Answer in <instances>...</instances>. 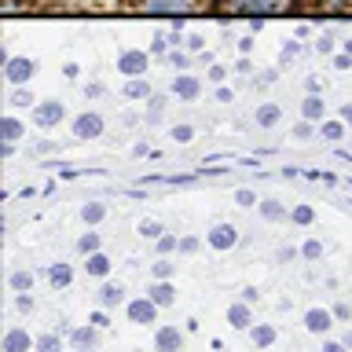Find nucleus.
I'll list each match as a JSON object with an SVG mask.
<instances>
[{"label":"nucleus","mask_w":352,"mask_h":352,"mask_svg":"<svg viewBox=\"0 0 352 352\" xmlns=\"http://www.w3.org/2000/svg\"><path fill=\"white\" fill-rule=\"evenodd\" d=\"M191 136H195V129H191V125H176V129H173V140H176V143H187Z\"/></svg>","instance_id":"c9c22d12"},{"label":"nucleus","mask_w":352,"mask_h":352,"mask_svg":"<svg viewBox=\"0 0 352 352\" xmlns=\"http://www.w3.org/2000/svg\"><path fill=\"white\" fill-rule=\"evenodd\" d=\"M206 242L213 250H235V242H239V231H235V224H217V228H209V235H206Z\"/></svg>","instance_id":"20e7f679"},{"label":"nucleus","mask_w":352,"mask_h":352,"mask_svg":"<svg viewBox=\"0 0 352 352\" xmlns=\"http://www.w3.org/2000/svg\"><path fill=\"white\" fill-rule=\"evenodd\" d=\"M125 316H129V323H136V327H147L158 319V305L151 301V294L147 297H132V301L125 305Z\"/></svg>","instance_id":"f257e3e1"},{"label":"nucleus","mask_w":352,"mask_h":352,"mask_svg":"<svg viewBox=\"0 0 352 352\" xmlns=\"http://www.w3.org/2000/svg\"><path fill=\"white\" fill-rule=\"evenodd\" d=\"M103 217H107V206H99V202H88V206L81 209V220H85V224H99Z\"/></svg>","instance_id":"393cba45"},{"label":"nucleus","mask_w":352,"mask_h":352,"mask_svg":"<svg viewBox=\"0 0 352 352\" xmlns=\"http://www.w3.org/2000/svg\"><path fill=\"white\" fill-rule=\"evenodd\" d=\"M33 74H37V63H33L30 55H19V59H8V63H4L8 85H26Z\"/></svg>","instance_id":"f03ea898"},{"label":"nucleus","mask_w":352,"mask_h":352,"mask_svg":"<svg viewBox=\"0 0 352 352\" xmlns=\"http://www.w3.org/2000/svg\"><path fill=\"white\" fill-rule=\"evenodd\" d=\"M279 118H283V110L275 107V103L257 107V125H261V129H275V125H279Z\"/></svg>","instance_id":"6ab92c4d"},{"label":"nucleus","mask_w":352,"mask_h":352,"mask_svg":"<svg viewBox=\"0 0 352 352\" xmlns=\"http://www.w3.org/2000/svg\"><path fill=\"white\" fill-rule=\"evenodd\" d=\"M30 349H37V341L30 338V330L11 327L8 334H4V352H30Z\"/></svg>","instance_id":"9b49d317"},{"label":"nucleus","mask_w":352,"mask_h":352,"mask_svg":"<svg viewBox=\"0 0 352 352\" xmlns=\"http://www.w3.org/2000/svg\"><path fill=\"white\" fill-rule=\"evenodd\" d=\"M140 235H143V239H162L165 231H162L158 220H143V224H140Z\"/></svg>","instance_id":"2f4dec72"},{"label":"nucleus","mask_w":352,"mask_h":352,"mask_svg":"<svg viewBox=\"0 0 352 352\" xmlns=\"http://www.w3.org/2000/svg\"><path fill=\"white\" fill-rule=\"evenodd\" d=\"M345 345H349V352H352V330H349V338H345Z\"/></svg>","instance_id":"09e8293b"},{"label":"nucleus","mask_w":352,"mask_h":352,"mask_svg":"<svg viewBox=\"0 0 352 352\" xmlns=\"http://www.w3.org/2000/svg\"><path fill=\"white\" fill-rule=\"evenodd\" d=\"M341 121H345V125H352V103L341 107Z\"/></svg>","instance_id":"de8ad7c7"},{"label":"nucleus","mask_w":352,"mask_h":352,"mask_svg":"<svg viewBox=\"0 0 352 352\" xmlns=\"http://www.w3.org/2000/svg\"><path fill=\"white\" fill-rule=\"evenodd\" d=\"M290 220H294V224H301V228H308L316 220V209L312 206H294L290 209Z\"/></svg>","instance_id":"b1692460"},{"label":"nucleus","mask_w":352,"mask_h":352,"mask_svg":"<svg viewBox=\"0 0 352 352\" xmlns=\"http://www.w3.org/2000/svg\"><path fill=\"white\" fill-rule=\"evenodd\" d=\"M147 66H151L147 52H125V55L118 59V70L125 74V77H140V74H147Z\"/></svg>","instance_id":"6e6552de"},{"label":"nucleus","mask_w":352,"mask_h":352,"mask_svg":"<svg viewBox=\"0 0 352 352\" xmlns=\"http://www.w3.org/2000/svg\"><path fill=\"white\" fill-rule=\"evenodd\" d=\"M70 341H74V349H81V352L96 349V341H99V327H96V323H88V327H77L74 334H70Z\"/></svg>","instance_id":"4468645a"},{"label":"nucleus","mask_w":352,"mask_h":352,"mask_svg":"<svg viewBox=\"0 0 352 352\" xmlns=\"http://www.w3.org/2000/svg\"><path fill=\"white\" fill-rule=\"evenodd\" d=\"M345 136V121H323V140H341Z\"/></svg>","instance_id":"7c9ffc66"},{"label":"nucleus","mask_w":352,"mask_h":352,"mask_svg":"<svg viewBox=\"0 0 352 352\" xmlns=\"http://www.w3.org/2000/svg\"><path fill=\"white\" fill-rule=\"evenodd\" d=\"M110 268H114V264H110L107 253H88V261H85V272H88V275H96V279H107Z\"/></svg>","instance_id":"2eb2a0df"},{"label":"nucleus","mask_w":352,"mask_h":352,"mask_svg":"<svg viewBox=\"0 0 352 352\" xmlns=\"http://www.w3.org/2000/svg\"><path fill=\"white\" fill-rule=\"evenodd\" d=\"M151 275H154V279H173V275H176V264L162 257V261L151 264Z\"/></svg>","instance_id":"bb28decb"},{"label":"nucleus","mask_w":352,"mask_h":352,"mask_svg":"<svg viewBox=\"0 0 352 352\" xmlns=\"http://www.w3.org/2000/svg\"><path fill=\"white\" fill-rule=\"evenodd\" d=\"M0 136H4V143H15V140L22 136V121L4 118V121H0Z\"/></svg>","instance_id":"4be33fe9"},{"label":"nucleus","mask_w":352,"mask_h":352,"mask_svg":"<svg viewBox=\"0 0 352 352\" xmlns=\"http://www.w3.org/2000/svg\"><path fill=\"white\" fill-rule=\"evenodd\" d=\"M334 327V312L330 308H308L305 312V330L308 334H327Z\"/></svg>","instance_id":"423d86ee"},{"label":"nucleus","mask_w":352,"mask_h":352,"mask_svg":"<svg viewBox=\"0 0 352 352\" xmlns=\"http://www.w3.org/2000/svg\"><path fill=\"white\" fill-rule=\"evenodd\" d=\"M169 63H173V66H180V70H184V66H187V63H191V59H187V55H184V52H173V55H169Z\"/></svg>","instance_id":"a19ab883"},{"label":"nucleus","mask_w":352,"mask_h":352,"mask_svg":"<svg viewBox=\"0 0 352 352\" xmlns=\"http://www.w3.org/2000/svg\"><path fill=\"white\" fill-rule=\"evenodd\" d=\"M198 0H140L143 11H154V15H176V11L195 8Z\"/></svg>","instance_id":"0eeeda50"},{"label":"nucleus","mask_w":352,"mask_h":352,"mask_svg":"<svg viewBox=\"0 0 352 352\" xmlns=\"http://www.w3.org/2000/svg\"><path fill=\"white\" fill-rule=\"evenodd\" d=\"M88 323H96L99 330H107V327H110V316H107V308H99V312H92V319H88Z\"/></svg>","instance_id":"e433bc0d"},{"label":"nucleus","mask_w":352,"mask_h":352,"mask_svg":"<svg viewBox=\"0 0 352 352\" xmlns=\"http://www.w3.org/2000/svg\"><path fill=\"white\" fill-rule=\"evenodd\" d=\"M74 136H77V140H96V136H103V118L92 114V110H85V114L74 121Z\"/></svg>","instance_id":"39448f33"},{"label":"nucleus","mask_w":352,"mask_h":352,"mask_svg":"<svg viewBox=\"0 0 352 352\" xmlns=\"http://www.w3.org/2000/svg\"><path fill=\"white\" fill-rule=\"evenodd\" d=\"M125 96H129V99H147V96H151V88L143 85V81H136V77H132V81L125 85Z\"/></svg>","instance_id":"c85d7f7f"},{"label":"nucleus","mask_w":352,"mask_h":352,"mask_svg":"<svg viewBox=\"0 0 352 352\" xmlns=\"http://www.w3.org/2000/svg\"><path fill=\"white\" fill-rule=\"evenodd\" d=\"M180 250L184 253H195L198 250V239H180Z\"/></svg>","instance_id":"37998d69"},{"label":"nucleus","mask_w":352,"mask_h":352,"mask_svg":"<svg viewBox=\"0 0 352 352\" xmlns=\"http://www.w3.org/2000/svg\"><path fill=\"white\" fill-rule=\"evenodd\" d=\"M349 316H352L349 305H338V308H334V319H349Z\"/></svg>","instance_id":"a18cd8bd"},{"label":"nucleus","mask_w":352,"mask_h":352,"mask_svg":"<svg viewBox=\"0 0 352 352\" xmlns=\"http://www.w3.org/2000/svg\"><path fill=\"white\" fill-rule=\"evenodd\" d=\"M176 246H180V239H176V235H162L158 239V253H173Z\"/></svg>","instance_id":"f704fd0d"},{"label":"nucleus","mask_w":352,"mask_h":352,"mask_svg":"<svg viewBox=\"0 0 352 352\" xmlns=\"http://www.w3.org/2000/svg\"><path fill=\"white\" fill-rule=\"evenodd\" d=\"M235 206H261V202H257V195H253L250 187H239V191H235Z\"/></svg>","instance_id":"72a5a7b5"},{"label":"nucleus","mask_w":352,"mask_h":352,"mask_svg":"<svg viewBox=\"0 0 352 352\" xmlns=\"http://www.w3.org/2000/svg\"><path fill=\"white\" fill-rule=\"evenodd\" d=\"M48 283L55 286V290H63V286H70V283H74V272H70V264H52V268H48Z\"/></svg>","instance_id":"f3484780"},{"label":"nucleus","mask_w":352,"mask_h":352,"mask_svg":"<svg viewBox=\"0 0 352 352\" xmlns=\"http://www.w3.org/2000/svg\"><path fill=\"white\" fill-rule=\"evenodd\" d=\"M250 338H253V345H257V349H268V345H275V338H279V334H275L272 323H253Z\"/></svg>","instance_id":"dca6fc26"},{"label":"nucleus","mask_w":352,"mask_h":352,"mask_svg":"<svg viewBox=\"0 0 352 352\" xmlns=\"http://www.w3.org/2000/svg\"><path fill=\"white\" fill-rule=\"evenodd\" d=\"M88 352H96V349H88Z\"/></svg>","instance_id":"8fccbe9b"},{"label":"nucleus","mask_w":352,"mask_h":352,"mask_svg":"<svg viewBox=\"0 0 352 352\" xmlns=\"http://www.w3.org/2000/svg\"><path fill=\"white\" fill-rule=\"evenodd\" d=\"M77 250H81L85 257H88V253H99V235H96V231H88V235H81V242H77Z\"/></svg>","instance_id":"c756f323"},{"label":"nucleus","mask_w":352,"mask_h":352,"mask_svg":"<svg viewBox=\"0 0 352 352\" xmlns=\"http://www.w3.org/2000/svg\"><path fill=\"white\" fill-rule=\"evenodd\" d=\"M33 352H63L59 334H41V338H37V349H33Z\"/></svg>","instance_id":"a878e982"},{"label":"nucleus","mask_w":352,"mask_h":352,"mask_svg":"<svg viewBox=\"0 0 352 352\" xmlns=\"http://www.w3.org/2000/svg\"><path fill=\"white\" fill-rule=\"evenodd\" d=\"M151 301L158 305V308H169L173 301H176V286H173V279H154V286H151Z\"/></svg>","instance_id":"f8f14e48"},{"label":"nucleus","mask_w":352,"mask_h":352,"mask_svg":"<svg viewBox=\"0 0 352 352\" xmlns=\"http://www.w3.org/2000/svg\"><path fill=\"white\" fill-rule=\"evenodd\" d=\"M198 88H202V85H198L195 77H187V74H180V77L173 81V92L180 96V99H195V96H198Z\"/></svg>","instance_id":"aec40b11"},{"label":"nucleus","mask_w":352,"mask_h":352,"mask_svg":"<svg viewBox=\"0 0 352 352\" xmlns=\"http://www.w3.org/2000/svg\"><path fill=\"white\" fill-rule=\"evenodd\" d=\"M209 77H213V81H224V66L213 63V66H209Z\"/></svg>","instance_id":"c03bdc74"},{"label":"nucleus","mask_w":352,"mask_h":352,"mask_svg":"<svg viewBox=\"0 0 352 352\" xmlns=\"http://www.w3.org/2000/svg\"><path fill=\"white\" fill-rule=\"evenodd\" d=\"M228 323L235 330H250L253 327V316H250V301H235L228 308Z\"/></svg>","instance_id":"ddd939ff"},{"label":"nucleus","mask_w":352,"mask_h":352,"mask_svg":"<svg viewBox=\"0 0 352 352\" xmlns=\"http://www.w3.org/2000/svg\"><path fill=\"white\" fill-rule=\"evenodd\" d=\"M334 66H338V70H349V66H352V55H349V52H345V55H338Z\"/></svg>","instance_id":"79ce46f5"},{"label":"nucleus","mask_w":352,"mask_h":352,"mask_svg":"<svg viewBox=\"0 0 352 352\" xmlns=\"http://www.w3.org/2000/svg\"><path fill=\"white\" fill-rule=\"evenodd\" d=\"M301 114H305L308 121H323V99L308 92V99H305V103H301Z\"/></svg>","instance_id":"412c9836"},{"label":"nucleus","mask_w":352,"mask_h":352,"mask_svg":"<svg viewBox=\"0 0 352 352\" xmlns=\"http://www.w3.org/2000/svg\"><path fill=\"white\" fill-rule=\"evenodd\" d=\"M290 55H297V44H286L283 48V63H290Z\"/></svg>","instance_id":"49530a36"},{"label":"nucleus","mask_w":352,"mask_h":352,"mask_svg":"<svg viewBox=\"0 0 352 352\" xmlns=\"http://www.w3.org/2000/svg\"><path fill=\"white\" fill-rule=\"evenodd\" d=\"M323 352H349V345H345V341H327Z\"/></svg>","instance_id":"ea45409f"},{"label":"nucleus","mask_w":352,"mask_h":352,"mask_svg":"<svg viewBox=\"0 0 352 352\" xmlns=\"http://www.w3.org/2000/svg\"><path fill=\"white\" fill-rule=\"evenodd\" d=\"M63 118H66V110H63L59 99H48V103L33 107V125H41V129H55Z\"/></svg>","instance_id":"7ed1b4c3"},{"label":"nucleus","mask_w":352,"mask_h":352,"mask_svg":"<svg viewBox=\"0 0 352 352\" xmlns=\"http://www.w3.org/2000/svg\"><path fill=\"white\" fill-rule=\"evenodd\" d=\"M15 305H19V312H30V308H33V297L19 294V297H15Z\"/></svg>","instance_id":"58836bf2"},{"label":"nucleus","mask_w":352,"mask_h":352,"mask_svg":"<svg viewBox=\"0 0 352 352\" xmlns=\"http://www.w3.org/2000/svg\"><path fill=\"white\" fill-rule=\"evenodd\" d=\"M180 345H184V334L176 327H158L154 330V349L158 352H180Z\"/></svg>","instance_id":"9d476101"},{"label":"nucleus","mask_w":352,"mask_h":352,"mask_svg":"<svg viewBox=\"0 0 352 352\" xmlns=\"http://www.w3.org/2000/svg\"><path fill=\"white\" fill-rule=\"evenodd\" d=\"M279 8H283V0H235L231 11H239V15H272Z\"/></svg>","instance_id":"1a4fd4ad"},{"label":"nucleus","mask_w":352,"mask_h":352,"mask_svg":"<svg viewBox=\"0 0 352 352\" xmlns=\"http://www.w3.org/2000/svg\"><path fill=\"white\" fill-rule=\"evenodd\" d=\"M257 209H261V217H268V220H283V217H286L279 202H261Z\"/></svg>","instance_id":"473e14b6"},{"label":"nucleus","mask_w":352,"mask_h":352,"mask_svg":"<svg viewBox=\"0 0 352 352\" xmlns=\"http://www.w3.org/2000/svg\"><path fill=\"white\" fill-rule=\"evenodd\" d=\"M11 290H15V294H30L33 290V272H11Z\"/></svg>","instance_id":"5701e85b"},{"label":"nucleus","mask_w":352,"mask_h":352,"mask_svg":"<svg viewBox=\"0 0 352 352\" xmlns=\"http://www.w3.org/2000/svg\"><path fill=\"white\" fill-rule=\"evenodd\" d=\"M301 257H305V261H319V257H323V242H319V239H308L305 246H301Z\"/></svg>","instance_id":"cd10ccee"},{"label":"nucleus","mask_w":352,"mask_h":352,"mask_svg":"<svg viewBox=\"0 0 352 352\" xmlns=\"http://www.w3.org/2000/svg\"><path fill=\"white\" fill-rule=\"evenodd\" d=\"M11 103H15V107H26V103H33V96H30V92H22V88H19V92L11 96Z\"/></svg>","instance_id":"4c0bfd02"},{"label":"nucleus","mask_w":352,"mask_h":352,"mask_svg":"<svg viewBox=\"0 0 352 352\" xmlns=\"http://www.w3.org/2000/svg\"><path fill=\"white\" fill-rule=\"evenodd\" d=\"M121 301H125V290H121L118 283H107L103 290H99V305L103 308H118Z\"/></svg>","instance_id":"a211bd4d"}]
</instances>
